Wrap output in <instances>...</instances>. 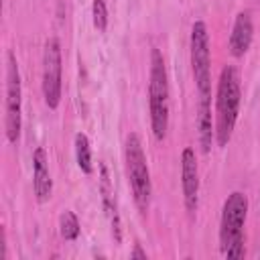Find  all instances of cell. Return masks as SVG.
Returning a JSON list of instances; mask_svg holds the SVG:
<instances>
[{
	"label": "cell",
	"mask_w": 260,
	"mask_h": 260,
	"mask_svg": "<svg viewBox=\"0 0 260 260\" xmlns=\"http://www.w3.org/2000/svg\"><path fill=\"white\" fill-rule=\"evenodd\" d=\"M102 203H104V209L112 223V234H114L116 242H120V215H118V205H116V193L110 183L106 165H102Z\"/></svg>",
	"instance_id": "12"
},
{
	"label": "cell",
	"mask_w": 260,
	"mask_h": 260,
	"mask_svg": "<svg viewBox=\"0 0 260 260\" xmlns=\"http://www.w3.org/2000/svg\"><path fill=\"white\" fill-rule=\"evenodd\" d=\"M32 189H35V195H37L39 203H45L51 197V191H53L47 152L41 146L32 152Z\"/></svg>",
	"instance_id": "9"
},
{
	"label": "cell",
	"mask_w": 260,
	"mask_h": 260,
	"mask_svg": "<svg viewBox=\"0 0 260 260\" xmlns=\"http://www.w3.org/2000/svg\"><path fill=\"white\" fill-rule=\"evenodd\" d=\"M191 69L199 93H211V55L209 32L203 20H195L191 26Z\"/></svg>",
	"instance_id": "6"
},
{
	"label": "cell",
	"mask_w": 260,
	"mask_h": 260,
	"mask_svg": "<svg viewBox=\"0 0 260 260\" xmlns=\"http://www.w3.org/2000/svg\"><path fill=\"white\" fill-rule=\"evenodd\" d=\"M181 187H183V199L189 213L197 211V199H199V169L193 148H185L181 154Z\"/></svg>",
	"instance_id": "8"
},
{
	"label": "cell",
	"mask_w": 260,
	"mask_h": 260,
	"mask_svg": "<svg viewBox=\"0 0 260 260\" xmlns=\"http://www.w3.org/2000/svg\"><path fill=\"white\" fill-rule=\"evenodd\" d=\"M124 158H126V175H128L134 203L140 213H146V209L150 205L152 183H150V171H148L146 156H144L142 142H140L138 134H130L126 138Z\"/></svg>",
	"instance_id": "4"
},
{
	"label": "cell",
	"mask_w": 260,
	"mask_h": 260,
	"mask_svg": "<svg viewBox=\"0 0 260 260\" xmlns=\"http://www.w3.org/2000/svg\"><path fill=\"white\" fill-rule=\"evenodd\" d=\"M240 73L234 65H225L221 69L219 81H217V98H215V140L217 146H228L238 114H240Z\"/></svg>",
	"instance_id": "1"
},
{
	"label": "cell",
	"mask_w": 260,
	"mask_h": 260,
	"mask_svg": "<svg viewBox=\"0 0 260 260\" xmlns=\"http://www.w3.org/2000/svg\"><path fill=\"white\" fill-rule=\"evenodd\" d=\"M248 215V197L234 191L223 201L219 219V250L228 258H244V223Z\"/></svg>",
	"instance_id": "2"
},
{
	"label": "cell",
	"mask_w": 260,
	"mask_h": 260,
	"mask_svg": "<svg viewBox=\"0 0 260 260\" xmlns=\"http://www.w3.org/2000/svg\"><path fill=\"white\" fill-rule=\"evenodd\" d=\"M130 256H132V258H140V260H146V254L140 250V246H138V244L134 246V252H132Z\"/></svg>",
	"instance_id": "16"
},
{
	"label": "cell",
	"mask_w": 260,
	"mask_h": 260,
	"mask_svg": "<svg viewBox=\"0 0 260 260\" xmlns=\"http://www.w3.org/2000/svg\"><path fill=\"white\" fill-rule=\"evenodd\" d=\"M59 228H61V236L65 240H75L79 236V221L75 217L73 211H63L59 217Z\"/></svg>",
	"instance_id": "14"
},
{
	"label": "cell",
	"mask_w": 260,
	"mask_h": 260,
	"mask_svg": "<svg viewBox=\"0 0 260 260\" xmlns=\"http://www.w3.org/2000/svg\"><path fill=\"white\" fill-rule=\"evenodd\" d=\"M148 108L150 128L156 140H162L169 130V77L165 59L158 49L150 51V77H148Z\"/></svg>",
	"instance_id": "3"
},
{
	"label": "cell",
	"mask_w": 260,
	"mask_h": 260,
	"mask_svg": "<svg viewBox=\"0 0 260 260\" xmlns=\"http://www.w3.org/2000/svg\"><path fill=\"white\" fill-rule=\"evenodd\" d=\"M211 93H199L197 102V136H199V146L203 152H209L215 130L211 122Z\"/></svg>",
	"instance_id": "11"
},
{
	"label": "cell",
	"mask_w": 260,
	"mask_h": 260,
	"mask_svg": "<svg viewBox=\"0 0 260 260\" xmlns=\"http://www.w3.org/2000/svg\"><path fill=\"white\" fill-rule=\"evenodd\" d=\"M4 128L8 142H18L20 138V116H22V87L18 63L12 51L6 53V100H4Z\"/></svg>",
	"instance_id": "5"
},
{
	"label": "cell",
	"mask_w": 260,
	"mask_h": 260,
	"mask_svg": "<svg viewBox=\"0 0 260 260\" xmlns=\"http://www.w3.org/2000/svg\"><path fill=\"white\" fill-rule=\"evenodd\" d=\"M75 158H77V165L79 169L85 173V175H91L93 173V162H91V148H89V140L83 132H79L75 136Z\"/></svg>",
	"instance_id": "13"
},
{
	"label": "cell",
	"mask_w": 260,
	"mask_h": 260,
	"mask_svg": "<svg viewBox=\"0 0 260 260\" xmlns=\"http://www.w3.org/2000/svg\"><path fill=\"white\" fill-rule=\"evenodd\" d=\"M252 35H254V26H252L250 12H240L236 16V22L230 35V53L234 57L246 55V51L252 45Z\"/></svg>",
	"instance_id": "10"
},
{
	"label": "cell",
	"mask_w": 260,
	"mask_h": 260,
	"mask_svg": "<svg viewBox=\"0 0 260 260\" xmlns=\"http://www.w3.org/2000/svg\"><path fill=\"white\" fill-rule=\"evenodd\" d=\"M91 16H93V26L98 30H106V26H108V8H106L104 0H93Z\"/></svg>",
	"instance_id": "15"
},
{
	"label": "cell",
	"mask_w": 260,
	"mask_h": 260,
	"mask_svg": "<svg viewBox=\"0 0 260 260\" xmlns=\"http://www.w3.org/2000/svg\"><path fill=\"white\" fill-rule=\"evenodd\" d=\"M61 43L53 37L45 43L43 53V98L51 110L61 102Z\"/></svg>",
	"instance_id": "7"
}]
</instances>
